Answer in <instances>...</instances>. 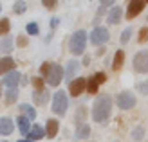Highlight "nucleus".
I'll return each mask as SVG.
<instances>
[{
	"label": "nucleus",
	"instance_id": "obj_3",
	"mask_svg": "<svg viewBox=\"0 0 148 142\" xmlns=\"http://www.w3.org/2000/svg\"><path fill=\"white\" fill-rule=\"evenodd\" d=\"M67 106H69V101H67V95L65 92H54V97H53V111L56 115H65L67 111Z\"/></svg>",
	"mask_w": 148,
	"mask_h": 142
},
{
	"label": "nucleus",
	"instance_id": "obj_35",
	"mask_svg": "<svg viewBox=\"0 0 148 142\" xmlns=\"http://www.w3.org/2000/svg\"><path fill=\"white\" fill-rule=\"evenodd\" d=\"M137 88H139V92H141V94L148 95V81H145V83H139Z\"/></svg>",
	"mask_w": 148,
	"mask_h": 142
},
{
	"label": "nucleus",
	"instance_id": "obj_41",
	"mask_svg": "<svg viewBox=\"0 0 148 142\" xmlns=\"http://www.w3.org/2000/svg\"><path fill=\"white\" fill-rule=\"evenodd\" d=\"M0 11H2V5H0Z\"/></svg>",
	"mask_w": 148,
	"mask_h": 142
},
{
	"label": "nucleus",
	"instance_id": "obj_18",
	"mask_svg": "<svg viewBox=\"0 0 148 142\" xmlns=\"http://www.w3.org/2000/svg\"><path fill=\"white\" fill-rule=\"evenodd\" d=\"M20 111L24 113V117L29 119V121H34L36 119V110L31 106V104H20Z\"/></svg>",
	"mask_w": 148,
	"mask_h": 142
},
{
	"label": "nucleus",
	"instance_id": "obj_8",
	"mask_svg": "<svg viewBox=\"0 0 148 142\" xmlns=\"http://www.w3.org/2000/svg\"><path fill=\"white\" fill-rule=\"evenodd\" d=\"M62 77H63V70H62V67H60V65H56V63H53V69H51L49 76L45 77V79H47V83H49L51 86H58V85L62 83Z\"/></svg>",
	"mask_w": 148,
	"mask_h": 142
},
{
	"label": "nucleus",
	"instance_id": "obj_15",
	"mask_svg": "<svg viewBox=\"0 0 148 142\" xmlns=\"http://www.w3.org/2000/svg\"><path fill=\"white\" fill-rule=\"evenodd\" d=\"M27 137H29V140H31V142H34V140H40V139H43V137H45V131H43V130L40 128V126H36V124H34L33 128L29 130Z\"/></svg>",
	"mask_w": 148,
	"mask_h": 142
},
{
	"label": "nucleus",
	"instance_id": "obj_13",
	"mask_svg": "<svg viewBox=\"0 0 148 142\" xmlns=\"http://www.w3.org/2000/svg\"><path fill=\"white\" fill-rule=\"evenodd\" d=\"M58 121L56 119H47V124H45V135L47 139H54L56 137V133H58Z\"/></svg>",
	"mask_w": 148,
	"mask_h": 142
},
{
	"label": "nucleus",
	"instance_id": "obj_4",
	"mask_svg": "<svg viewBox=\"0 0 148 142\" xmlns=\"http://www.w3.org/2000/svg\"><path fill=\"white\" fill-rule=\"evenodd\" d=\"M132 65L137 74H148V50H139L134 56Z\"/></svg>",
	"mask_w": 148,
	"mask_h": 142
},
{
	"label": "nucleus",
	"instance_id": "obj_33",
	"mask_svg": "<svg viewBox=\"0 0 148 142\" xmlns=\"http://www.w3.org/2000/svg\"><path fill=\"white\" fill-rule=\"evenodd\" d=\"M94 79H96V83H98V85H103V83L107 81V74H105V72H98V74L94 76Z\"/></svg>",
	"mask_w": 148,
	"mask_h": 142
},
{
	"label": "nucleus",
	"instance_id": "obj_31",
	"mask_svg": "<svg viewBox=\"0 0 148 142\" xmlns=\"http://www.w3.org/2000/svg\"><path fill=\"white\" fill-rule=\"evenodd\" d=\"M130 36H132V27H127V29L121 33V43H127V41L130 40Z\"/></svg>",
	"mask_w": 148,
	"mask_h": 142
},
{
	"label": "nucleus",
	"instance_id": "obj_16",
	"mask_svg": "<svg viewBox=\"0 0 148 142\" xmlns=\"http://www.w3.org/2000/svg\"><path fill=\"white\" fill-rule=\"evenodd\" d=\"M78 70H79V63L76 61V59H71V61L67 63V70L63 72V76H67L69 79H72L74 76H76Z\"/></svg>",
	"mask_w": 148,
	"mask_h": 142
},
{
	"label": "nucleus",
	"instance_id": "obj_39",
	"mask_svg": "<svg viewBox=\"0 0 148 142\" xmlns=\"http://www.w3.org/2000/svg\"><path fill=\"white\" fill-rule=\"evenodd\" d=\"M18 142H31V140H18Z\"/></svg>",
	"mask_w": 148,
	"mask_h": 142
},
{
	"label": "nucleus",
	"instance_id": "obj_28",
	"mask_svg": "<svg viewBox=\"0 0 148 142\" xmlns=\"http://www.w3.org/2000/svg\"><path fill=\"white\" fill-rule=\"evenodd\" d=\"M51 69H53V63H42V67H40V72H42V76L43 77H47L49 76V72H51Z\"/></svg>",
	"mask_w": 148,
	"mask_h": 142
},
{
	"label": "nucleus",
	"instance_id": "obj_32",
	"mask_svg": "<svg viewBox=\"0 0 148 142\" xmlns=\"http://www.w3.org/2000/svg\"><path fill=\"white\" fill-rule=\"evenodd\" d=\"M139 43H145L148 40V27H141V31H139Z\"/></svg>",
	"mask_w": 148,
	"mask_h": 142
},
{
	"label": "nucleus",
	"instance_id": "obj_17",
	"mask_svg": "<svg viewBox=\"0 0 148 142\" xmlns=\"http://www.w3.org/2000/svg\"><path fill=\"white\" fill-rule=\"evenodd\" d=\"M125 63V50H116V54H114V61H112V69L117 72L123 67Z\"/></svg>",
	"mask_w": 148,
	"mask_h": 142
},
{
	"label": "nucleus",
	"instance_id": "obj_36",
	"mask_svg": "<svg viewBox=\"0 0 148 142\" xmlns=\"http://www.w3.org/2000/svg\"><path fill=\"white\" fill-rule=\"evenodd\" d=\"M18 45H22V47L27 45V40H25V38H18Z\"/></svg>",
	"mask_w": 148,
	"mask_h": 142
},
{
	"label": "nucleus",
	"instance_id": "obj_2",
	"mask_svg": "<svg viewBox=\"0 0 148 142\" xmlns=\"http://www.w3.org/2000/svg\"><path fill=\"white\" fill-rule=\"evenodd\" d=\"M85 47H87V33L85 31H76L69 40V50L74 56H79V54H83Z\"/></svg>",
	"mask_w": 148,
	"mask_h": 142
},
{
	"label": "nucleus",
	"instance_id": "obj_14",
	"mask_svg": "<svg viewBox=\"0 0 148 142\" xmlns=\"http://www.w3.org/2000/svg\"><path fill=\"white\" fill-rule=\"evenodd\" d=\"M121 16H123V11H121V7L119 5H116V7H112V11L108 13V24H112V25H116V24H119V20H121Z\"/></svg>",
	"mask_w": 148,
	"mask_h": 142
},
{
	"label": "nucleus",
	"instance_id": "obj_23",
	"mask_svg": "<svg viewBox=\"0 0 148 142\" xmlns=\"http://www.w3.org/2000/svg\"><path fill=\"white\" fill-rule=\"evenodd\" d=\"M16 99H18V90H16V88H9V90L5 92V103L13 104Z\"/></svg>",
	"mask_w": 148,
	"mask_h": 142
},
{
	"label": "nucleus",
	"instance_id": "obj_21",
	"mask_svg": "<svg viewBox=\"0 0 148 142\" xmlns=\"http://www.w3.org/2000/svg\"><path fill=\"white\" fill-rule=\"evenodd\" d=\"M33 99H34L36 104H45L47 99H49V92H45V90L36 92V94H33Z\"/></svg>",
	"mask_w": 148,
	"mask_h": 142
},
{
	"label": "nucleus",
	"instance_id": "obj_26",
	"mask_svg": "<svg viewBox=\"0 0 148 142\" xmlns=\"http://www.w3.org/2000/svg\"><path fill=\"white\" fill-rule=\"evenodd\" d=\"M143 137H145V130L141 128V126H137V128H134V130H132V139H134V140H143Z\"/></svg>",
	"mask_w": 148,
	"mask_h": 142
},
{
	"label": "nucleus",
	"instance_id": "obj_38",
	"mask_svg": "<svg viewBox=\"0 0 148 142\" xmlns=\"http://www.w3.org/2000/svg\"><path fill=\"white\" fill-rule=\"evenodd\" d=\"M58 22H60L58 18H53V20H51V25H53V27H56V25H58Z\"/></svg>",
	"mask_w": 148,
	"mask_h": 142
},
{
	"label": "nucleus",
	"instance_id": "obj_25",
	"mask_svg": "<svg viewBox=\"0 0 148 142\" xmlns=\"http://www.w3.org/2000/svg\"><path fill=\"white\" fill-rule=\"evenodd\" d=\"M11 29V24H9V18H2L0 20V36H5Z\"/></svg>",
	"mask_w": 148,
	"mask_h": 142
},
{
	"label": "nucleus",
	"instance_id": "obj_1",
	"mask_svg": "<svg viewBox=\"0 0 148 142\" xmlns=\"http://www.w3.org/2000/svg\"><path fill=\"white\" fill-rule=\"evenodd\" d=\"M110 113H112V97L108 94L98 95V99L94 101V106H92V119L99 124H105Z\"/></svg>",
	"mask_w": 148,
	"mask_h": 142
},
{
	"label": "nucleus",
	"instance_id": "obj_5",
	"mask_svg": "<svg viewBox=\"0 0 148 142\" xmlns=\"http://www.w3.org/2000/svg\"><path fill=\"white\" fill-rule=\"evenodd\" d=\"M116 103H117V106H119V108L130 110V108L136 106V97H134L132 92H121V94H117Z\"/></svg>",
	"mask_w": 148,
	"mask_h": 142
},
{
	"label": "nucleus",
	"instance_id": "obj_7",
	"mask_svg": "<svg viewBox=\"0 0 148 142\" xmlns=\"http://www.w3.org/2000/svg\"><path fill=\"white\" fill-rule=\"evenodd\" d=\"M85 88H87V77H76V79H72L69 83V92H71L72 97L81 95Z\"/></svg>",
	"mask_w": 148,
	"mask_h": 142
},
{
	"label": "nucleus",
	"instance_id": "obj_19",
	"mask_svg": "<svg viewBox=\"0 0 148 142\" xmlns=\"http://www.w3.org/2000/svg\"><path fill=\"white\" fill-rule=\"evenodd\" d=\"M16 122H18V128H20V131L24 133V135H27V133H29V130H31V122H29V119H27V117H24V115H20Z\"/></svg>",
	"mask_w": 148,
	"mask_h": 142
},
{
	"label": "nucleus",
	"instance_id": "obj_22",
	"mask_svg": "<svg viewBox=\"0 0 148 142\" xmlns=\"http://www.w3.org/2000/svg\"><path fill=\"white\" fill-rule=\"evenodd\" d=\"M11 50H13V41L9 36H4L0 41V52H11Z\"/></svg>",
	"mask_w": 148,
	"mask_h": 142
},
{
	"label": "nucleus",
	"instance_id": "obj_37",
	"mask_svg": "<svg viewBox=\"0 0 148 142\" xmlns=\"http://www.w3.org/2000/svg\"><path fill=\"white\" fill-rule=\"evenodd\" d=\"M110 5H114V2H110V0L108 2H101V7H110Z\"/></svg>",
	"mask_w": 148,
	"mask_h": 142
},
{
	"label": "nucleus",
	"instance_id": "obj_27",
	"mask_svg": "<svg viewBox=\"0 0 148 142\" xmlns=\"http://www.w3.org/2000/svg\"><path fill=\"white\" fill-rule=\"evenodd\" d=\"M25 2H14V5H13V11L16 13V14H22V13H25Z\"/></svg>",
	"mask_w": 148,
	"mask_h": 142
},
{
	"label": "nucleus",
	"instance_id": "obj_29",
	"mask_svg": "<svg viewBox=\"0 0 148 142\" xmlns=\"http://www.w3.org/2000/svg\"><path fill=\"white\" fill-rule=\"evenodd\" d=\"M25 31H27V34H31V36H36V34H38V25H36L34 22H31V24H27Z\"/></svg>",
	"mask_w": 148,
	"mask_h": 142
},
{
	"label": "nucleus",
	"instance_id": "obj_20",
	"mask_svg": "<svg viewBox=\"0 0 148 142\" xmlns=\"http://www.w3.org/2000/svg\"><path fill=\"white\" fill-rule=\"evenodd\" d=\"M88 135H90V128H88V124H81V126H78V128H76V137L79 140L87 139Z\"/></svg>",
	"mask_w": 148,
	"mask_h": 142
},
{
	"label": "nucleus",
	"instance_id": "obj_12",
	"mask_svg": "<svg viewBox=\"0 0 148 142\" xmlns=\"http://www.w3.org/2000/svg\"><path fill=\"white\" fill-rule=\"evenodd\" d=\"M14 130V122L9 117H2L0 119V135H11Z\"/></svg>",
	"mask_w": 148,
	"mask_h": 142
},
{
	"label": "nucleus",
	"instance_id": "obj_10",
	"mask_svg": "<svg viewBox=\"0 0 148 142\" xmlns=\"http://www.w3.org/2000/svg\"><path fill=\"white\" fill-rule=\"evenodd\" d=\"M18 81H20V74L16 70H11V72H7L5 76H4V85L7 88H16L18 86Z\"/></svg>",
	"mask_w": 148,
	"mask_h": 142
},
{
	"label": "nucleus",
	"instance_id": "obj_6",
	"mask_svg": "<svg viewBox=\"0 0 148 142\" xmlns=\"http://www.w3.org/2000/svg\"><path fill=\"white\" fill-rule=\"evenodd\" d=\"M108 38H110V33L105 27H96L90 33V43H94V45H101V43L108 41Z\"/></svg>",
	"mask_w": 148,
	"mask_h": 142
},
{
	"label": "nucleus",
	"instance_id": "obj_9",
	"mask_svg": "<svg viewBox=\"0 0 148 142\" xmlns=\"http://www.w3.org/2000/svg\"><path fill=\"white\" fill-rule=\"evenodd\" d=\"M145 5H146V2H143V0H134V2H130L128 9H127V18L132 20L134 16H137V14L145 9Z\"/></svg>",
	"mask_w": 148,
	"mask_h": 142
},
{
	"label": "nucleus",
	"instance_id": "obj_30",
	"mask_svg": "<svg viewBox=\"0 0 148 142\" xmlns=\"http://www.w3.org/2000/svg\"><path fill=\"white\" fill-rule=\"evenodd\" d=\"M33 86L36 88V92L43 90V79L42 77H33Z\"/></svg>",
	"mask_w": 148,
	"mask_h": 142
},
{
	"label": "nucleus",
	"instance_id": "obj_24",
	"mask_svg": "<svg viewBox=\"0 0 148 142\" xmlns=\"http://www.w3.org/2000/svg\"><path fill=\"white\" fill-rule=\"evenodd\" d=\"M98 83H96V79H94V76L92 77H87V92L88 94H96L98 92Z\"/></svg>",
	"mask_w": 148,
	"mask_h": 142
},
{
	"label": "nucleus",
	"instance_id": "obj_11",
	"mask_svg": "<svg viewBox=\"0 0 148 142\" xmlns=\"http://www.w3.org/2000/svg\"><path fill=\"white\" fill-rule=\"evenodd\" d=\"M14 70V59L5 56V58H0V76H5L7 72Z\"/></svg>",
	"mask_w": 148,
	"mask_h": 142
},
{
	"label": "nucleus",
	"instance_id": "obj_40",
	"mask_svg": "<svg viewBox=\"0 0 148 142\" xmlns=\"http://www.w3.org/2000/svg\"><path fill=\"white\" fill-rule=\"evenodd\" d=\"M0 95H2V86H0Z\"/></svg>",
	"mask_w": 148,
	"mask_h": 142
},
{
	"label": "nucleus",
	"instance_id": "obj_34",
	"mask_svg": "<svg viewBox=\"0 0 148 142\" xmlns=\"http://www.w3.org/2000/svg\"><path fill=\"white\" fill-rule=\"evenodd\" d=\"M43 7H47V9H54V7L58 5V2H54V0H43Z\"/></svg>",
	"mask_w": 148,
	"mask_h": 142
}]
</instances>
